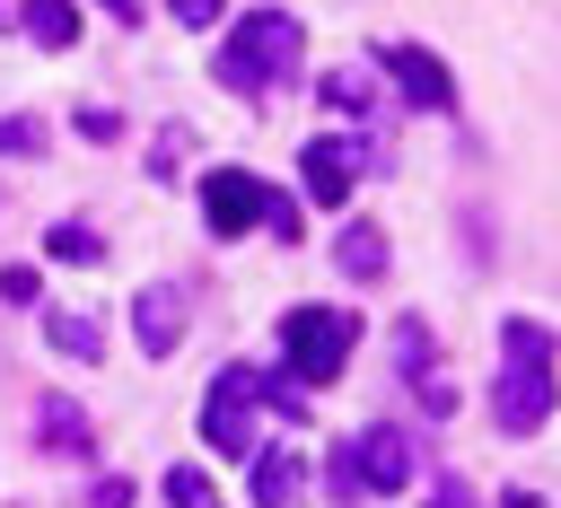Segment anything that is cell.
Segmentation results:
<instances>
[{"instance_id": "obj_1", "label": "cell", "mask_w": 561, "mask_h": 508, "mask_svg": "<svg viewBox=\"0 0 561 508\" xmlns=\"http://www.w3.org/2000/svg\"><path fill=\"white\" fill-rule=\"evenodd\" d=\"M298 53H307V35H298L289 9H245V18L228 26V44H219L210 79H219L228 96H272V88L298 70Z\"/></svg>"}, {"instance_id": "obj_2", "label": "cell", "mask_w": 561, "mask_h": 508, "mask_svg": "<svg viewBox=\"0 0 561 508\" xmlns=\"http://www.w3.org/2000/svg\"><path fill=\"white\" fill-rule=\"evenodd\" d=\"M202 219H210V236H245V228L298 236V201L272 193L254 166H202Z\"/></svg>"}, {"instance_id": "obj_3", "label": "cell", "mask_w": 561, "mask_h": 508, "mask_svg": "<svg viewBox=\"0 0 561 508\" xmlns=\"http://www.w3.org/2000/svg\"><path fill=\"white\" fill-rule=\"evenodd\" d=\"M351 350H359V315H351V307H289V315H280V359H289L298 385L342 377Z\"/></svg>"}, {"instance_id": "obj_4", "label": "cell", "mask_w": 561, "mask_h": 508, "mask_svg": "<svg viewBox=\"0 0 561 508\" xmlns=\"http://www.w3.org/2000/svg\"><path fill=\"white\" fill-rule=\"evenodd\" d=\"M254 403H263V368H219V385L202 403L210 455H254Z\"/></svg>"}, {"instance_id": "obj_5", "label": "cell", "mask_w": 561, "mask_h": 508, "mask_svg": "<svg viewBox=\"0 0 561 508\" xmlns=\"http://www.w3.org/2000/svg\"><path fill=\"white\" fill-rule=\"evenodd\" d=\"M298 175H307V201H316V210H342L351 184H359V140H351V131L307 140V149H298Z\"/></svg>"}, {"instance_id": "obj_6", "label": "cell", "mask_w": 561, "mask_h": 508, "mask_svg": "<svg viewBox=\"0 0 561 508\" xmlns=\"http://www.w3.org/2000/svg\"><path fill=\"white\" fill-rule=\"evenodd\" d=\"M412 473H421V455H412V438H403V429H359V438H351V482H359V490L394 499Z\"/></svg>"}, {"instance_id": "obj_7", "label": "cell", "mask_w": 561, "mask_h": 508, "mask_svg": "<svg viewBox=\"0 0 561 508\" xmlns=\"http://www.w3.org/2000/svg\"><path fill=\"white\" fill-rule=\"evenodd\" d=\"M377 61L394 70V88H403L412 105H430V114H456V79H447V61H438L430 44H377Z\"/></svg>"}, {"instance_id": "obj_8", "label": "cell", "mask_w": 561, "mask_h": 508, "mask_svg": "<svg viewBox=\"0 0 561 508\" xmlns=\"http://www.w3.org/2000/svg\"><path fill=\"white\" fill-rule=\"evenodd\" d=\"M131 342H140V359H175V342H184V289L175 280H149L131 298Z\"/></svg>"}, {"instance_id": "obj_9", "label": "cell", "mask_w": 561, "mask_h": 508, "mask_svg": "<svg viewBox=\"0 0 561 508\" xmlns=\"http://www.w3.org/2000/svg\"><path fill=\"white\" fill-rule=\"evenodd\" d=\"M491 420H500L508 438H535V429L552 420V377H517V368H500V385H491Z\"/></svg>"}, {"instance_id": "obj_10", "label": "cell", "mask_w": 561, "mask_h": 508, "mask_svg": "<svg viewBox=\"0 0 561 508\" xmlns=\"http://www.w3.org/2000/svg\"><path fill=\"white\" fill-rule=\"evenodd\" d=\"M333 263H342V280H377L386 272V228L377 219H342V236H333Z\"/></svg>"}, {"instance_id": "obj_11", "label": "cell", "mask_w": 561, "mask_h": 508, "mask_svg": "<svg viewBox=\"0 0 561 508\" xmlns=\"http://www.w3.org/2000/svg\"><path fill=\"white\" fill-rule=\"evenodd\" d=\"M245 490H254V508H289L298 499V455L289 447H254L245 455Z\"/></svg>"}, {"instance_id": "obj_12", "label": "cell", "mask_w": 561, "mask_h": 508, "mask_svg": "<svg viewBox=\"0 0 561 508\" xmlns=\"http://www.w3.org/2000/svg\"><path fill=\"white\" fill-rule=\"evenodd\" d=\"M500 368H517V377H552V324H535V315H508L500 324Z\"/></svg>"}, {"instance_id": "obj_13", "label": "cell", "mask_w": 561, "mask_h": 508, "mask_svg": "<svg viewBox=\"0 0 561 508\" xmlns=\"http://www.w3.org/2000/svg\"><path fill=\"white\" fill-rule=\"evenodd\" d=\"M35 438H44V447H61V455H96V420H88L70 394H53V403L35 412Z\"/></svg>"}, {"instance_id": "obj_14", "label": "cell", "mask_w": 561, "mask_h": 508, "mask_svg": "<svg viewBox=\"0 0 561 508\" xmlns=\"http://www.w3.org/2000/svg\"><path fill=\"white\" fill-rule=\"evenodd\" d=\"M394 342H403V350H412V359H403V368H412V385H421V403H430V412H456V385H447V377H438V359H430V333H421V324H412V315H403V324H394Z\"/></svg>"}, {"instance_id": "obj_15", "label": "cell", "mask_w": 561, "mask_h": 508, "mask_svg": "<svg viewBox=\"0 0 561 508\" xmlns=\"http://www.w3.org/2000/svg\"><path fill=\"white\" fill-rule=\"evenodd\" d=\"M9 26H26L44 53H70V44H79V9H70V0H35V9H9Z\"/></svg>"}, {"instance_id": "obj_16", "label": "cell", "mask_w": 561, "mask_h": 508, "mask_svg": "<svg viewBox=\"0 0 561 508\" xmlns=\"http://www.w3.org/2000/svg\"><path fill=\"white\" fill-rule=\"evenodd\" d=\"M44 342H53V350H70V359H96V350H105V324H96V315L53 307V315H44Z\"/></svg>"}, {"instance_id": "obj_17", "label": "cell", "mask_w": 561, "mask_h": 508, "mask_svg": "<svg viewBox=\"0 0 561 508\" xmlns=\"http://www.w3.org/2000/svg\"><path fill=\"white\" fill-rule=\"evenodd\" d=\"M44 254H53V263H96L105 236H96V228H44Z\"/></svg>"}, {"instance_id": "obj_18", "label": "cell", "mask_w": 561, "mask_h": 508, "mask_svg": "<svg viewBox=\"0 0 561 508\" xmlns=\"http://www.w3.org/2000/svg\"><path fill=\"white\" fill-rule=\"evenodd\" d=\"M167 508H219L210 473H202V464H175V473H167Z\"/></svg>"}, {"instance_id": "obj_19", "label": "cell", "mask_w": 561, "mask_h": 508, "mask_svg": "<svg viewBox=\"0 0 561 508\" xmlns=\"http://www.w3.org/2000/svg\"><path fill=\"white\" fill-rule=\"evenodd\" d=\"M44 140H53V131H44L35 114H0V149H9V158H44Z\"/></svg>"}, {"instance_id": "obj_20", "label": "cell", "mask_w": 561, "mask_h": 508, "mask_svg": "<svg viewBox=\"0 0 561 508\" xmlns=\"http://www.w3.org/2000/svg\"><path fill=\"white\" fill-rule=\"evenodd\" d=\"M324 105H342V114H359V105H368V79H351V70H333V79H324Z\"/></svg>"}, {"instance_id": "obj_21", "label": "cell", "mask_w": 561, "mask_h": 508, "mask_svg": "<svg viewBox=\"0 0 561 508\" xmlns=\"http://www.w3.org/2000/svg\"><path fill=\"white\" fill-rule=\"evenodd\" d=\"M0 298H9V307H35V298H44V280H35L26 263H9V272H0Z\"/></svg>"}, {"instance_id": "obj_22", "label": "cell", "mask_w": 561, "mask_h": 508, "mask_svg": "<svg viewBox=\"0 0 561 508\" xmlns=\"http://www.w3.org/2000/svg\"><path fill=\"white\" fill-rule=\"evenodd\" d=\"M131 499H140V490H131V473H105V482L88 490V508H131Z\"/></svg>"}, {"instance_id": "obj_23", "label": "cell", "mask_w": 561, "mask_h": 508, "mask_svg": "<svg viewBox=\"0 0 561 508\" xmlns=\"http://www.w3.org/2000/svg\"><path fill=\"white\" fill-rule=\"evenodd\" d=\"M175 18H184V26H219V18H228V0H175Z\"/></svg>"}, {"instance_id": "obj_24", "label": "cell", "mask_w": 561, "mask_h": 508, "mask_svg": "<svg viewBox=\"0 0 561 508\" xmlns=\"http://www.w3.org/2000/svg\"><path fill=\"white\" fill-rule=\"evenodd\" d=\"M421 508H473V490H465V482H430V499H421Z\"/></svg>"}, {"instance_id": "obj_25", "label": "cell", "mask_w": 561, "mask_h": 508, "mask_svg": "<svg viewBox=\"0 0 561 508\" xmlns=\"http://www.w3.org/2000/svg\"><path fill=\"white\" fill-rule=\"evenodd\" d=\"M500 508H543V490H500Z\"/></svg>"}]
</instances>
